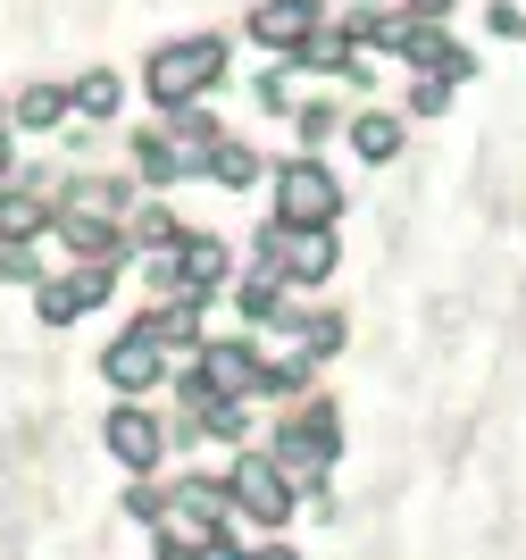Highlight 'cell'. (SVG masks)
<instances>
[{
	"label": "cell",
	"instance_id": "obj_1",
	"mask_svg": "<svg viewBox=\"0 0 526 560\" xmlns=\"http://www.w3.org/2000/svg\"><path fill=\"white\" fill-rule=\"evenodd\" d=\"M218 75H226V50H218V34H201V43H167L160 59H151V75H142V84H151V101H160V109H184V101L209 93Z\"/></svg>",
	"mask_w": 526,
	"mask_h": 560
},
{
	"label": "cell",
	"instance_id": "obj_2",
	"mask_svg": "<svg viewBox=\"0 0 526 560\" xmlns=\"http://www.w3.org/2000/svg\"><path fill=\"white\" fill-rule=\"evenodd\" d=\"M335 210H343V185H335L318 160H293L284 176H276V226L318 234V226H335Z\"/></svg>",
	"mask_w": 526,
	"mask_h": 560
},
{
	"label": "cell",
	"instance_id": "obj_3",
	"mask_svg": "<svg viewBox=\"0 0 526 560\" xmlns=\"http://www.w3.org/2000/svg\"><path fill=\"white\" fill-rule=\"evenodd\" d=\"M393 50H401V59H410V68H426V75H443V84H459V75H477V50H459L452 43V34H435V25H401V43H393Z\"/></svg>",
	"mask_w": 526,
	"mask_h": 560
},
{
	"label": "cell",
	"instance_id": "obj_4",
	"mask_svg": "<svg viewBox=\"0 0 526 560\" xmlns=\"http://www.w3.org/2000/svg\"><path fill=\"white\" fill-rule=\"evenodd\" d=\"M318 18H326L318 0H259V9H252V34H259L268 50H284V59H293V50L318 34Z\"/></svg>",
	"mask_w": 526,
	"mask_h": 560
},
{
	"label": "cell",
	"instance_id": "obj_5",
	"mask_svg": "<svg viewBox=\"0 0 526 560\" xmlns=\"http://www.w3.org/2000/svg\"><path fill=\"white\" fill-rule=\"evenodd\" d=\"M192 385H209V394H259V360H252V343H201V360H192Z\"/></svg>",
	"mask_w": 526,
	"mask_h": 560
},
{
	"label": "cell",
	"instance_id": "obj_6",
	"mask_svg": "<svg viewBox=\"0 0 526 560\" xmlns=\"http://www.w3.org/2000/svg\"><path fill=\"white\" fill-rule=\"evenodd\" d=\"M226 502H243L252 518H284V511H293V477H284L276 460H243V468H234V493H226Z\"/></svg>",
	"mask_w": 526,
	"mask_h": 560
},
{
	"label": "cell",
	"instance_id": "obj_7",
	"mask_svg": "<svg viewBox=\"0 0 526 560\" xmlns=\"http://www.w3.org/2000/svg\"><path fill=\"white\" fill-rule=\"evenodd\" d=\"M167 277L184 284V293H218L226 284V243H209V234H184L176 243V268Z\"/></svg>",
	"mask_w": 526,
	"mask_h": 560
},
{
	"label": "cell",
	"instance_id": "obj_8",
	"mask_svg": "<svg viewBox=\"0 0 526 560\" xmlns=\"http://www.w3.org/2000/svg\"><path fill=\"white\" fill-rule=\"evenodd\" d=\"M92 302H109V268H75V277L43 284V318L50 327H68L75 310H92Z\"/></svg>",
	"mask_w": 526,
	"mask_h": 560
},
{
	"label": "cell",
	"instance_id": "obj_9",
	"mask_svg": "<svg viewBox=\"0 0 526 560\" xmlns=\"http://www.w3.org/2000/svg\"><path fill=\"white\" fill-rule=\"evenodd\" d=\"M109 385H126V394H142V385H160V343L151 335H126V343H109Z\"/></svg>",
	"mask_w": 526,
	"mask_h": 560
},
{
	"label": "cell",
	"instance_id": "obj_10",
	"mask_svg": "<svg viewBox=\"0 0 526 560\" xmlns=\"http://www.w3.org/2000/svg\"><path fill=\"white\" fill-rule=\"evenodd\" d=\"M109 452L126 468H151V460H160V419H151V410H117V419H109Z\"/></svg>",
	"mask_w": 526,
	"mask_h": 560
},
{
	"label": "cell",
	"instance_id": "obj_11",
	"mask_svg": "<svg viewBox=\"0 0 526 560\" xmlns=\"http://www.w3.org/2000/svg\"><path fill=\"white\" fill-rule=\"evenodd\" d=\"M167 511H176V527H184V536L218 544V518H226V493H218V486H184L176 502H167Z\"/></svg>",
	"mask_w": 526,
	"mask_h": 560
},
{
	"label": "cell",
	"instance_id": "obj_12",
	"mask_svg": "<svg viewBox=\"0 0 526 560\" xmlns=\"http://www.w3.org/2000/svg\"><path fill=\"white\" fill-rule=\"evenodd\" d=\"M351 151H360V160H393V151H401V117H385V109L351 117Z\"/></svg>",
	"mask_w": 526,
	"mask_h": 560
},
{
	"label": "cell",
	"instance_id": "obj_13",
	"mask_svg": "<svg viewBox=\"0 0 526 560\" xmlns=\"http://www.w3.org/2000/svg\"><path fill=\"white\" fill-rule=\"evenodd\" d=\"M142 335H151L160 351L192 343V302H167V310H151V318H142Z\"/></svg>",
	"mask_w": 526,
	"mask_h": 560
},
{
	"label": "cell",
	"instance_id": "obj_14",
	"mask_svg": "<svg viewBox=\"0 0 526 560\" xmlns=\"http://www.w3.org/2000/svg\"><path fill=\"white\" fill-rule=\"evenodd\" d=\"M0 234H9V243L43 234V201H34V192H0Z\"/></svg>",
	"mask_w": 526,
	"mask_h": 560
},
{
	"label": "cell",
	"instance_id": "obj_15",
	"mask_svg": "<svg viewBox=\"0 0 526 560\" xmlns=\"http://www.w3.org/2000/svg\"><path fill=\"white\" fill-rule=\"evenodd\" d=\"M59 117H68V93H59V84H34V93L17 101V126H34V135H43V126H59Z\"/></svg>",
	"mask_w": 526,
	"mask_h": 560
},
{
	"label": "cell",
	"instance_id": "obj_16",
	"mask_svg": "<svg viewBox=\"0 0 526 560\" xmlns=\"http://www.w3.org/2000/svg\"><path fill=\"white\" fill-rule=\"evenodd\" d=\"M209 176L243 192V185H252V176H259V160H252V151H243V142H226V151H209Z\"/></svg>",
	"mask_w": 526,
	"mask_h": 560
},
{
	"label": "cell",
	"instance_id": "obj_17",
	"mask_svg": "<svg viewBox=\"0 0 526 560\" xmlns=\"http://www.w3.org/2000/svg\"><path fill=\"white\" fill-rule=\"evenodd\" d=\"M68 109H84V117H109V109H117V75H84Z\"/></svg>",
	"mask_w": 526,
	"mask_h": 560
},
{
	"label": "cell",
	"instance_id": "obj_18",
	"mask_svg": "<svg viewBox=\"0 0 526 560\" xmlns=\"http://www.w3.org/2000/svg\"><path fill=\"white\" fill-rule=\"evenodd\" d=\"M301 117V142H326L335 135V101H309V109H293Z\"/></svg>",
	"mask_w": 526,
	"mask_h": 560
},
{
	"label": "cell",
	"instance_id": "obj_19",
	"mask_svg": "<svg viewBox=\"0 0 526 560\" xmlns=\"http://www.w3.org/2000/svg\"><path fill=\"white\" fill-rule=\"evenodd\" d=\"M443 101H452V84H443V75H426V84L410 93V109H418V117H443Z\"/></svg>",
	"mask_w": 526,
	"mask_h": 560
},
{
	"label": "cell",
	"instance_id": "obj_20",
	"mask_svg": "<svg viewBox=\"0 0 526 560\" xmlns=\"http://www.w3.org/2000/svg\"><path fill=\"white\" fill-rule=\"evenodd\" d=\"M34 268H43V259L25 252V243H9V252H0V277H17V284H25V277H34Z\"/></svg>",
	"mask_w": 526,
	"mask_h": 560
},
{
	"label": "cell",
	"instance_id": "obj_21",
	"mask_svg": "<svg viewBox=\"0 0 526 560\" xmlns=\"http://www.w3.org/2000/svg\"><path fill=\"white\" fill-rule=\"evenodd\" d=\"M410 18H418V25H435V18H452V0H410Z\"/></svg>",
	"mask_w": 526,
	"mask_h": 560
},
{
	"label": "cell",
	"instance_id": "obj_22",
	"mask_svg": "<svg viewBox=\"0 0 526 560\" xmlns=\"http://www.w3.org/2000/svg\"><path fill=\"white\" fill-rule=\"evenodd\" d=\"M0 176H9V135H0Z\"/></svg>",
	"mask_w": 526,
	"mask_h": 560
},
{
	"label": "cell",
	"instance_id": "obj_23",
	"mask_svg": "<svg viewBox=\"0 0 526 560\" xmlns=\"http://www.w3.org/2000/svg\"><path fill=\"white\" fill-rule=\"evenodd\" d=\"M252 560H293V552H252Z\"/></svg>",
	"mask_w": 526,
	"mask_h": 560
}]
</instances>
